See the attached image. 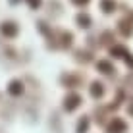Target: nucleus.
<instances>
[{
  "label": "nucleus",
  "instance_id": "obj_1",
  "mask_svg": "<svg viewBox=\"0 0 133 133\" xmlns=\"http://www.w3.org/2000/svg\"><path fill=\"white\" fill-rule=\"evenodd\" d=\"M2 31H4V33H10V35H14V33H16V29H14V27H6V23H4Z\"/></svg>",
  "mask_w": 133,
  "mask_h": 133
},
{
  "label": "nucleus",
  "instance_id": "obj_2",
  "mask_svg": "<svg viewBox=\"0 0 133 133\" xmlns=\"http://www.w3.org/2000/svg\"><path fill=\"white\" fill-rule=\"evenodd\" d=\"M10 93H19V83H12V87H10Z\"/></svg>",
  "mask_w": 133,
  "mask_h": 133
},
{
  "label": "nucleus",
  "instance_id": "obj_3",
  "mask_svg": "<svg viewBox=\"0 0 133 133\" xmlns=\"http://www.w3.org/2000/svg\"><path fill=\"white\" fill-rule=\"evenodd\" d=\"M31 6H39V0H31Z\"/></svg>",
  "mask_w": 133,
  "mask_h": 133
}]
</instances>
